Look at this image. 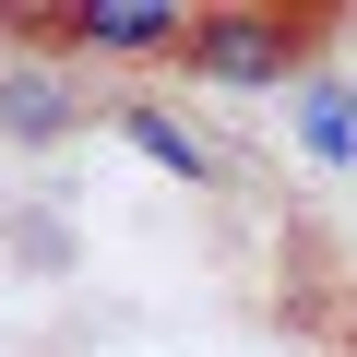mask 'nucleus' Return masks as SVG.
Wrapping results in <instances>:
<instances>
[{
    "instance_id": "obj_4",
    "label": "nucleus",
    "mask_w": 357,
    "mask_h": 357,
    "mask_svg": "<svg viewBox=\"0 0 357 357\" xmlns=\"http://www.w3.org/2000/svg\"><path fill=\"white\" fill-rule=\"evenodd\" d=\"M119 131H131V143H143V155H155V167H178V178H215V155H203V143H191V131H178V119H167V107H119Z\"/></svg>"
},
{
    "instance_id": "obj_2",
    "label": "nucleus",
    "mask_w": 357,
    "mask_h": 357,
    "mask_svg": "<svg viewBox=\"0 0 357 357\" xmlns=\"http://www.w3.org/2000/svg\"><path fill=\"white\" fill-rule=\"evenodd\" d=\"M60 48H84V60H178L191 13L178 0H96V13H60Z\"/></svg>"
},
{
    "instance_id": "obj_3",
    "label": "nucleus",
    "mask_w": 357,
    "mask_h": 357,
    "mask_svg": "<svg viewBox=\"0 0 357 357\" xmlns=\"http://www.w3.org/2000/svg\"><path fill=\"white\" fill-rule=\"evenodd\" d=\"M72 119H84V96H72L60 72H36V60L0 72V131H13V143H60Z\"/></svg>"
},
{
    "instance_id": "obj_5",
    "label": "nucleus",
    "mask_w": 357,
    "mask_h": 357,
    "mask_svg": "<svg viewBox=\"0 0 357 357\" xmlns=\"http://www.w3.org/2000/svg\"><path fill=\"white\" fill-rule=\"evenodd\" d=\"M310 143H321V155H345V143H357V119H345L333 96H310Z\"/></svg>"
},
{
    "instance_id": "obj_1",
    "label": "nucleus",
    "mask_w": 357,
    "mask_h": 357,
    "mask_svg": "<svg viewBox=\"0 0 357 357\" xmlns=\"http://www.w3.org/2000/svg\"><path fill=\"white\" fill-rule=\"evenodd\" d=\"M310 36L321 24H274V13H203L191 24V72H215V84H286L298 60H310Z\"/></svg>"
}]
</instances>
